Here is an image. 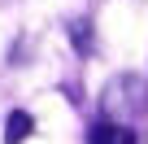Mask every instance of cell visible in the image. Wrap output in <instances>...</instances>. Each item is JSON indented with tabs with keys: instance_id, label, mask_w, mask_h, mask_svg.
Here are the masks:
<instances>
[{
	"instance_id": "6da1fadb",
	"label": "cell",
	"mask_w": 148,
	"mask_h": 144,
	"mask_svg": "<svg viewBox=\"0 0 148 144\" xmlns=\"http://www.w3.org/2000/svg\"><path fill=\"white\" fill-rule=\"evenodd\" d=\"M100 109H105L109 118H139V114H148V83L135 79V74L118 79V83L105 92Z\"/></svg>"
},
{
	"instance_id": "277c9868",
	"label": "cell",
	"mask_w": 148,
	"mask_h": 144,
	"mask_svg": "<svg viewBox=\"0 0 148 144\" xmlns=\"http://www.w3.org/2000/svg\"><path fill=\"white\" fill-rule=\"evenodd\" d=\"M70 39H74V48H79V52H87V48H92V31H87V22H70Z\"/></svg>"
},
{
	"instance_id": "7a4b0ae2",
	"label": "cell",
	"mask_w": 148,
	"mask_h": 144,
	"mask_svg": "<svg viewBox=\"0 0 148 144\" xmlns=\"http://www.w3.org/2000/svg\"><path fill=\"white\" fill-rule=\"evenodd\" d=\"M87 144H135V135H131V127H126V122L105 118V122H96V127H92Z\"/></svg>"
},
{
	"instance_id": "3957f363",
	"label": "cell",
	"mask_w": 148,
	"mask_h": 144,
	"mask_svg": "<svg viewBox=\"0 0 148 144\" xmlns=\"http://www.w3.org/2000/svg\"><path fill=\"white\" fill-rule=\"evenodd\" d=\"M31 131H35V118L22 114V109H13V114H9V127H5V144H22Z\"/></svg>"
}]
</instances>
